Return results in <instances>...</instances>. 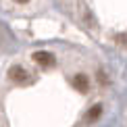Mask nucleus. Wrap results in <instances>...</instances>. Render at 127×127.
<instances>
[{
	"instance_id": "f03ea898",
	"label": "nucleus",
	"mask_w": 127,
	"mask_h": 127,
	"mask_svg": "<svg viewBox=\"0 0 127 127\" xmlns=\"http://www.w3.org/2000/svg\"><path fill=\"white\" fill-rule=\"evenodd\" d=\"M33 61L38 63V65H42V67H50L52 63H54V56H52L50 52H46V50H38L33 54Z\"/></svg>"
},
{
	"instance_id": "f257e3e1",
	"label": "nucleus",
	"mask_w": 127,
	"mask_h": 127,
	"mask_svg": "<svg viewBox=\"0 0 127 127\" xmlns=\"http://www.w3.org/2000/svg\"><path fill=\"white\" fill-rule=\"evenodd\" d=\"M8 77L13 79V81H19V83H23V81H27V71H25L23 67L15 65V67H10V69H8Z\"/></svg>"
},
{
	"instance_id": "39448f33",
	"label": "nucleus",
	"mask_w": 127,
	"mask_h": 127,
	"mask_svg": "<svg viewBox=\"0 0 127 127\" xmlns=\"http://www.w3.org/2000/svg\"><path fill=\"white\" fill-rule=\"evenodd\" d=\"M121 42H127V35H123V38H121Z\"/></svg>"
},
{
	"instance_id": "423d86ee",
	"label": "nucleus",
	"mask_w": 127,
	"mask_h": 127,
	"mask_svg": "<svg viewBox=\"0 0 127 127\" xmlns=\"http://www.w3.org/2000/svg\"><path fill=\"white\" fill-rule=\"evenodd\" d=\"M17 2H27V0H17Z\"/></svg>"
},
{
	"instance_id": "20e7f679",
	"label": "nucleus",
	"mask_w": 127,
	"mask_h": 127,
	"mask_svg": "<svg viewBox=\"0 0 127 127\" xmlns=\"http://www.w3.org/2000/svg\"><path fill=\"white\" fill-rule=\"evenodd\" d=\"M100 115H102V106H100V104H96V106H92L90 108V113H88V119L90 121H96Z\"/></svg>"
},
{
	"instance_id": "7ed1b4c3",
	"label": "nucleus",
	"mask_w": 127,
	"mask_h": 127,
	"mask_svg": "<svg viewBox=\"0 0 127 127\" xmlns=\"http://www.w3.org/2000/svg\"><path fill=\"white\" fill-rule=\"evenodd\" d=\"M73 88H75L77 92H88V88H90L88 77L86 75H75L73 77Z\"/></svg>"
}]
</instances>
